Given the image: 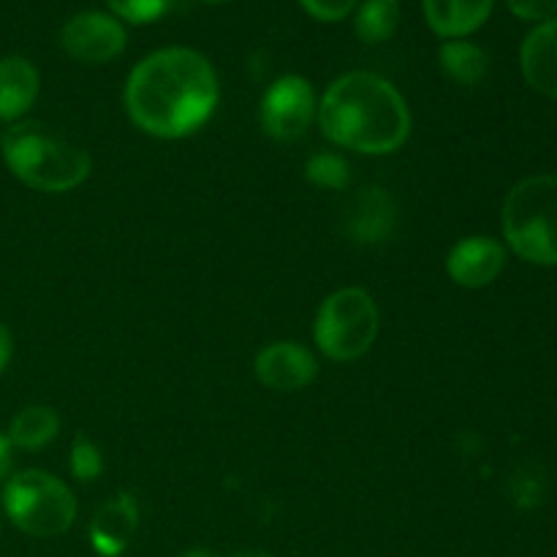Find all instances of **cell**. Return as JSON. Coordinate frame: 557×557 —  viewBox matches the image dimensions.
I'll return each mask as SVG.
<instances>
[{
  "label": "cell",
  "mask_w": 557,
  "mask_h": 557,
  "mask_svg": "<svg viewBox=\"0 0 557 557\" xmlns=\"http://www.w3.org/2000/svg\"><path fill=\"white\" fill-rule=\"evenodd\" d=\"M438 63L441 71L462 87L482 85L490 74L487 52L482 47H476V44L466 41V38L446 41L438 52Z\"/></svg>",
  "instance_id": "obj_16"
},
{
  "label": "cell",
  "mask_w": 557,
  "mask_h": 557,
  "mask_svg": "<svg viewBox=\"0 0 557 557\" xmlns=\"http://www.w3.org/2000/svg\"><path fill=\"white\" fill-rule=\"evenodd\" d=\"M232 557H275V555L261 553V549H243V553H237V555H232Z\"/></svg>",
  "instance_id": "obj_27"
},
{
  "label": "cell",
  "mask_w": 557,
  "mask_h": 557,
  "mask_svg": "<svg viewBox=\"0 0 557 557\" xmlns=\"http://www.w3.org/2000/svg\"><path fill=\"white\" fill-rule=\"evenodd\" d=\"M504 237L520 259L557 267V177L520 180L504 201Z\"/></svg>",
  "instance_id": "obj_4"
},
{
  "label": "cell",
  "mask_w": 557,
  "mask_h": 557,
  "mask_svg": "<svg viewBox=\"0 0 557 557\" xmlns=\"http://www.w3.org/2000/svg\"><path fill=\"white\" fill-rule=\"evenodd\" d=\"M205 3H223V0H205Z\"/></svg>",
  "instance_id": "obj_28"
},
{
  "label": "cell",
  "mask_w": 557,
  "mask_h": 557,
  "mask_svg": "<svg viewBox=\"0 0 557 557\" xmlns=\"http://www.w3.org/2000/svg\"><path fill=\"white\" fill-rule=\"evenodd\" d=\"M310 16L321 22H341L357 9L359 0H299Z\"/></svg>",
  "instance_id": "obj_22"
},
{
  "label": "cell",
  "mask_w": 557,
  "mask_h": 557,
  "mask_svg": "<svg viewBox=\"0 0 557 557\" xmlns=\"http://www.w3.org/2000/svg\"><path fill=\"white\" fill-rule=\"evenodd\" d=\"M379 308L364 288H341L321 302L315 315V346L335 362L364 357L379 337Z\"/></svg>",
  "instance_id": "obj_6"
},
{
  "label": "cell",
  "mask_w": 557,
  "mask_h": 557,
  "mask_svg": "<svg viewBox=\"0 0 557 557\" xmlns=\"http://www.w3.org/2000/svg\"><path fill=\"white\" fill-rule=\"evenodd\" d=\"M319 114L315 90L305 76L288 74L272 82L261 101V128L277 141H294L305 136Z\"/></svg>",
  "instance_id": "obj_7"
},
{
  "label": "cell",
  "mask_w": 557,
  "mask_h": 557,
  "mask_svg": "<svg viewBox=\"0 0 557 557\" xmlns=\"http://www.w3.org/2000/svg\"><path fill=\"white\" fill-rule=\"evenodd\" d=\"M495 0H422L424 20L441 38H466L493 14Z\"/></svg>",
  "instance_id": "obj_14"
},
{
  "label": "cell",
  "mask_w": 557,
  "mask_h": 557,
  "mask_svg": "<svg viewBox=\"0 0 557 557\" xmlns=\"http://www.w3.org/2000/svg\"><path fill=\"white\" fill-rule=\"evenodd\" d=\"M305 177L310 180L319 188L330 190H343L351 183V166L343 156L337 152H315L310 156V161L305 163Z\"/></svg>",
  "instance_id": "obj_19"
},
{
  "label": "cell",
  "mask_w": 557,
  "mask_h": 557,
  "mask_svg": "<svg viewBox=\"0 0 557 557\" xmlns=\"http://www.w3.org/2000/svg\"><path fill=\"white\" fill-rule=\"evenodd\" d=\"M3 161L20 183L44 194H65L90 177L87 150L41 123H16L3 136Z\"/></svg>",
  "instance_id": "obj_3"
},
{
  "label": "cell",
  "mask_w": 557,
  "mask_h": 557,
  "mask_svg": "<svg viewBox=\"0 0 557 557\" xmlns=\"http://www.w3.org/2000/svg\"><path fill=\"white\" fill-rule=\"evenodd\" d=\"M218 107V76L210 60L188 47L147 54L128 76L125 109L136 128L158 139L199 131Z\"/></svg>",
  "instance_id": "obj_1"
},
{
  "label": "cell",
  "mask_w": 557,
  "mask_h": 557,
  "mask_svg": "<svg viewBox=\"0 0 557 557\" xmlns=\"http://www.w3.org/2000/svg\"><path fill=\"white\" fill-rule=\"evenodd\" d=\"M256 379L275 392H299L310 386L319 375V362L305 346L292 341L270 343L256 357Z\"/></svg>",
  "instance_id": "obj_9"
},
{
  "label": "cell",
  "mask_w": 557,
  "mask_h": 557,
  "mask_svg": "<svg viewBox=\"0 0 557 557\" xmlns=\"http://www.w3.org/2000/svg\"><path fill=\"white\" fill-rule=\"evenodd\" d=\"M9 468H11V444L3 433H0V482L9 476Z\"/></svg>",
  "instance_id": "obj_25"
},
{
  "label": "cell",
  "mask_w": 557,
  "mask_h": 557,
  "mask_svg": "<svg viewBox=\"0 0 557 557\" xmlns=\"http://www.w3.org/2000/svg\"><path fill=\"white\" fill-rule=\"evenodd\" d=\"M3 506L22 533L52 539L76 520V498L58 476L47 471H22L5 482Z\"/></svg>",
  "instance_id": "obj_5"
},
{
  "label": "cell",
  "mask_w": 557,
  "mask_h": 557,
  "mask_svg": "<svg viewBox=\"0 0 557 557\" xmlns=\"http://www.w3.org/2000/svg\"><path fill=\"white\" fill-rule=\"evenodd\" d=\"M326 139L364 156H389L411 134V112L395 85L370 71H351L330 85L319 107Z\"/></svg>",
  "instance_id": "obj_2"
},
{
  "label": "cell",
  "mask_w": 557,
  "mask_h": 557,
  "mask_svg": "<svg viewBox=\"0 0 557 557\" xmlns=\"http://www.w3.org/2000/svg\"><path fill=\"white\" fill-rule=\"evenodd\" d=\"M11 351H14V341H11L9 326H5L3 321H0V373H3V370L9 368Z\"/></svg>",
  "instance_id": "obj_24"
},
{
  "label": "cell",
  "mask_w": 557,
  "mask_h": 557,
  "mask_svg": "<svg viewBox=\"0 0 557 557\" xmlns=\"http://www.w3.org/2000/svg\"><path fill=\"white\" fill-rule=\"evenodd\" d=\"M109 9L125 22H134V25H145V22L158 20L163 11L172 5V0H107Z\"/></svg>",
  "instance_id": "obj_21"
},
{
  "label": "cell",
  "mask_w": 557,
  "mask_h": 557,
  "mask_svg": "<svg viewBox=\"0 0 557 557\" xmlns=\"http://www.w3.org/2000/svg\"><path fill=\"white\" fill-rule=\"evenodd\" d=\"M38 71L27 58L11 54L0 60V123H14L38 96Z\"/></svg>",
  "instance_id": "obj_15"
},
{
  "label": "cell",
  "mask_w": 557,
  "mask_h": 557,
  "mask_svg": "<svg viewBox=\"0 0 557 557\" xmlns=\"http://www.w3.org/2000/svg\"><path fill=\"white\" fill-rule=\"evenodd\" d=\"M506 267V250L498 239L493 237H466L449 250L446 259V272L451 281L462 288H484Z\"/></svg>",
  "instance_id": "obj_10"
},
{
  "label": "cell",
  "mask_w": 557,
  "mask_h": 557,
  "mask_svg": "<svg viewBox=\"0 0 557 557\" xmlns=\"http://www.w3.org/2000/svg\"><path fill=\"white\" fill-rule=\"evenodd\" d=\"M103 471V457L87 435H76L71 446V473L79 482H96Z\"/></svg>",
  "instance_id": "obj_20"
},
{
  "label": "cell",
  "mask_w": 557,
  "mask_h": 557,
  "mask_svg": "<svg viewBox=\"0 0 557 557\" xmlns=\"http://www.w3.org/2000/svg\"><path fill=\"white\" fill-rule=\"evenodd\" d=\"M511 14L528 22H547L557 14V0H506Z\"/></svg>",
  "instance_id": "obj_23"
},
{
  "label": "cell",
  "mask_w": 557,
  "mask_h": 557,
  "mask_svg": "<svg viewBox=\"0 0 557 557\" xmlns=\"http://www.w3.org/2000/svg\"><path fill=\"white\" fill-rule=\"evenodd\" d=\"M139 528V504L134 495L123 493L107 500L90 520V544L101 557H117L128 549Z\"/></svg>",
  "instance_id": "obj_12"
},
{
  "label": "cell",
  "mask_w": 557,
  "mask_h": 557,
  "mask_svg": "<svg viewBox=\"0 0 557 557\" xmlns=\"http://www.w3.org/2000/svg\"><path fill=\"white\" fill-rule=\"evenodd\" d=\"M522 76L542 96L557 98V16L539 22L520 49Z\"/></svg>",
  "instance_id": "obj_13"
},
{
  "label": "cell",
  "mask_w": 557,
  "mask_h": 557,
  "mask_svg": "<svg viewBox=\"0 0 557 557\" xmlns=\"http://www.w3.org/2000/svg\"><path fill=\"white\" fill-rule=\"evenodd\" d=\"M60 44L79 63L98 65L117 58L128 44V36H125L123 22L114 16L101 14V11H85L65 22Z\"/></svg>",
  "instance_id": "obj_8"
},
{
  "label": "cell",
  "mask_w": 557,
  "mask_h": 557,
  "mask_svg": "<svg viewBox=\"0 0 557 557\" xmlns=\"http://www.w3.org/2000/svg\"><path fill=\"white\" fill-rule=\"evenodd\" d=\"M177 557H221L218 553H210V549H190V553H183Z\"/></svg>",
  "instance_id": "obj_26"
},
{
  "label": "cell",
  "mask_w": 557,
  "mask_h": 557,
  "mask_svg": "<svg viewBox=\"0 0 557 557\" xmlns=\"http://www.w3.org/2000/svg\"><path fill=\"white\" fill-rule=\"evenodd\" d=\"M60 430V417L49 406H27L11 419L9 444L20 449H41L49 441H54Z\"/></svg>",
  "instance_id": "obj_17"
},
{
  "label": "cell",
  "mask_w": 557,
  "mask_h": 557,
  "mask_svg": "<svg viewBox=\"0 0 557 557\" xmlns=\"http://www.w3.org/2000/svg\"><path fill=\"white\" fill-rule=\"evenodd\" d=\"M343 228L348 239L359 245H379L395 234L397 226V207L386 190L364 188L348 201L343 212Z\"/></svg>",
  "instance_id": "obj_11"
},
{
  "label": "cell",
  "mask_w": 557,
  "mask_h": 557,
  "mask_svg": "<svg viewBox=\"0 0 557 557\" xmlns=\"http://www.w3.org/2000/svg\"><path fill=\"white\" fill-rule=\"evenodd\" d=\"M400 25V0H362L354 20L359 41L384 44Z\"/></svg>",
  "instance_id": "obj_18"
}]
</instances>
